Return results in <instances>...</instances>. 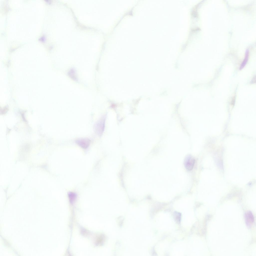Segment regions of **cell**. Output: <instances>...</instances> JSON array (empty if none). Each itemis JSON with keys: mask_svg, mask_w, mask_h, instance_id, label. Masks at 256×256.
Instances as JSON below:
<instances>
[{"mask_svg": "<svg viewBox=\"0 0 256 256\" xmlns=\"http://www.w3.org/2000/svg\"><path fill=\"white\" fill-rule=\"evenodd\" d=\"M69 199L71 202L74 200L76 197V194L74 192H70L68 194Z\"/></svg>", "mask_w": 256, "mask_h": 256, "instance_id": "obj_6", "label": "cell"}, {"mask_svg": "<svg viewBox=\"0 0 256 256\" xmlns=\"http://www.w3.org/2000/svg\"><path fill=\"white\" fill-rule=\"evenodd\" d=\"M245 218L247 226H250L254 221V217L252 212L250 211L246 212L245 214Z\"/></svg>", "mask_w": 256, "mask_h": 256, "instance_id": "obj_4", "label": "cell"}, {"mask_svg": "<svg viewBox=\"0 0 256 256\" xmlns=\"http://www.w3.org/2000/svg\"><path fill=\"white\" fill-rule=\"evenodd\" d=\"M248 53L247 52L246 53L244 60L241 64L240 67V69L241 70L242 69L246 66V64L248 59Z\"/></svg>", "mask_w": 256, "mask_h": 256, "instance_id": "obj_5", "label": "cell"}, {"mask_svg": "<svg viewBox=\"0 0 256 256\" xmlns=\"http://www.w3.org/2000/svg\"><path fill=\"white\" fill-rule=\"evenodd\" d=\"M76 142L82 148L86 149L89 146L90 142V140L88 138H81L77 139Z\"/></svg>", "mask_w": 256, "mask_h": 256, "instance_id": "obj_2", "label": "cell"}, {"mask_svg": "<svg viewBox=\"0 0 256 256\" xmlns=\"http://www.w3.org/2000/svg\"><path fill=\"white\" fill-rule=\"evenodd\" d=\"M105 119L102 118L96 124L95 130L96 132L99 135H101L103 132L104 126Z\"/></svg>", "mask_w": 256, "mask_h": 256, "instance_id": "obj_1", "label": "cell"}, {"mask_svg": "<svg viewBox=\"0 0 256 256\" xmlns=\"http://www.w3.org/2000/svg\"><path fill=\"white\" fill-rule=\"evenodd\" d=\"M194 162V159L192 157L188 156L186 157L184 161L185 168L188 170H191L193 168Z\"/></svg>", "mask_w": 256, "mask_h": 256, "instance_id": "obj_3", "label": "cell"}]
</instances>
